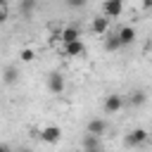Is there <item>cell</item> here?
<instances>
[{"instance_id": "cell-10", "label": "cell", "mask_w": 152, "mask_h": 152, "mask_svg": "<svg viewBox=\"0 0 152 152\" xmlns=\"http://www.w3.org/2000/svg\"><path fill=\"white\" fill-rule=\"evenodd\" d=\"M17 81H19V69H17L14 64L5 66V71H2V83H7V86H14Z\"/></svg>"}, {"instance_id": "cell-9", "label": "cell", "mask_w": 152, "mask_h": 152, "mask_svg": "<svg viewBox=\"0 0 152 152\" xmlns=\"http://www.w3.org/2000/svg\"><path fill=\"white\" fill-rule=\"evenodd\" d=\"M90 28H93L95 36H104L107 28H109V19H104V17H95L93 24H90Z\"/></svg>"}, {"instance_id": "cell-21", "label": "cell", "mask_w": 152, "mask_h": 152, "mask_svg": "<svg viewBox=\"0 0 152 152\" xmlns=\"http://www.w3.org/2000/svg\"><path fill=\"white\" fill-rule=\"evenodd\" d=\"M86 152H102V147H100V145H97V147H88Z\"/></svg>"}, {"instance_id": "cell-15", "label": "cell", "mask_w": 152, "mask_h": 152, "mask_svg": "<svg viewBox=\"0 0 152 152\" xmlns=\"http://www.w3.org/2000/svg\"><path fill=\"white\" fill-rule=\"evenodd\" d=\"M33 57H36V52H33L31 48H24V50L19 52V59H21V62H26V64H28V62H33Z\"/></svg>"}, {"instance_id": "cell-22", "label": "cell", "mask_w": 152, "mask_h": 152, "mask_svg": "<svg viewBox=\"0 0 152 152\" xmlns=\"http://www.w3.org/2000/svg\"><path fill=\"white\" fill-rule=\"evenodd\" d=\"M17 152H33L31 147H21V150H17Z\"/></svg>"}, {"instance_id": "cell-16", "label": "cell", "mask_w": 152, "mask_h": 152, "mask_svg": "<svg viewBox=\"0 0 152 152\" xmlns=\"http://www.w3.org/2000/svg\"><path fill=\"white\" fill-rule=\"evenodd\" d=\"M100 142H97V135H90V133H86V138H83V150H88V147H97Z\"/></svg>"}, {"instance_id": "cell-13", "label": "cell", "mask_w": 152, "mask_h": 152, "mask_svg": "<svg viewBox=\"0 0 152 152\" xmlns=\"http://www.w3.org/2000/svg\"><path fill=\"white\" fill-rule=\"evenodd\" d=\"M36 5H38V0H21V2H19V10H21L24 17H31L33 10H36Z\"/></svg>"}, {"instance_id": "cell-11", "label": "cell", "mask_w": 152, "mask_h": 152, "mask_svg": "<svg viewBox=\"0 0 152 152\" xmlns=\"http://www.w3.org/2000/svg\"><path fill=\"white\" fill-rule=\"evenodd\" d=\"M83 43L81 40H71V43H64V52L69 55V57H78V55H83Z\"/></svg>"}, {"instance_id": "cell-3", "label": "cell", "mask_w": 152, "mask_h": 152, "mask_svg": "<svg viewBox=\"0 0 152 152\" xmlns=\"http://www.w3.org/2000/svg\"><path fill=\"white\" fill-rule=\"evenodd\" d=\"M124 142H126L128 147H140V145L147 142V131H145V128H133V131L126 133Z\"/></svg>"}, {"instance_id": "cell-20", "label": "cell", "mask_w": 152, "mask_h": 152, "mask_svg": "<svg viewBox=\"0 0 152 152\" xmlns=\"http://www.w3.org/2000/svg\"><path fill=\"white\" fill-rule=\"evenodd\" d=\"M142 7H145V10H150V7H152V0H142Z\"/></svg>"}, {"instance_id": "cell-6", "label": "cell", "mask_w": 152, "mask_h": 152, "mask_svg": "<svg viewBox=\"0 0 152 152\" xmlns=\"http://www.w3.org/2000/svg\"><path fill=\"white\" fill-rule=\"evenodd\" d=\"M116 38H119L121 48H124V45H131V43L135 40V28H133V26H121V28L116 31Z\"/></svg>"}, {"instance_id": "cell-7", "label": "cell", "mask_w": 152, "mask_h": 152, "mask_svg": "<svg viewBox=\"0 0 152 152\" xmlns=\"http://www.w3.org/2000/svg\"><path fill=\"white\" fill-rule=\"evenodd\" d=\"M104 131H107V121H104V119H90V121H88V126H86V133L97 135V138H100Z\"/></svg>"}, {"instance_id": "cell-18", "label": "cell", "mask_w": 152, "mask_h": 152, "mask_svg": "<svg viewBox=\"0 0 152 152\" xmlns=\"http://www.w3.org/2000/svg\"><path fill=\"white\" fill-rule=\"evenodd\" d=\"M7 19V5H5V0H0V24Z\"/></svg>"}, {"instance_id": "cell-1", "label": "cell", "mask_w": 152, "mask_h": 152, "mask_svg": "<svg viewBox=\"0 0 152 152\" xmlns=\"http://www.w3.org/2000/svg\"><path fill=\"white\" fill-rule=\"evenodd\" d=\"M124 12V0H102V17L104 19H116Z\"/></svg>"}, {"instance_id": "cell-4", "label": "cell", "mask_w": 152, "mask_h": 152, "mask_svg": "<svg viewBox=\"0 0 152 152\" xmlns=\"http://www.w3.org/2000/svg\"><path fill=\"white\" fill-rule=\"evenodd\" d=\"M64 88H66L64 76H62L59 71H52V74L48 76V90H50L52 95H62V93H64Z\"/></svg>"}, {"instance_id": "cell-8", "label": "cell", "mask_w": 152, "mask_h": 152, "mask_svg": "<svg viewBox=\"0 0 152 152\" xmlns=\"http://www.w3.org/2000/svg\"><path fill=\"white\" fill-rule=\"evenodd\" d=\"M57 38H59L62 43H71V40H81V31H78L76 26H66V28H62V31L57 33Z\"/></svg>"}, {"instance_id": "cell-19", "label": "cell", "mask_w": 152, "mask_h": 152, "mask_svg": "<svg viewBox=\"0 0 152 152\" xmlns=\"http://www.w3.org/2000/svg\"><path fill=\"white\" fill-rule=\"evenodd\" d=\"M0 152H12V147L7 142H0Z\"/></svg>"}, {"instance_id": "cell-12", "label": "cell", "mask_w": 152, "mask_h": 152, "mask_svg": "<svg viewBox=\"0 0 152 152\" xmlns=\"http://www.w3.org/2000/svg\"><path fill=\"white\" fill-rule=\"evenodd\" d=\"M147 102V93L145 90H133L131 93V104L133 107H140V104H145Z\"/></svg>"}, {"instance_id": "cell-5", "label": "cell", "mask_w": 152, "mask_h": 152, "mask_svg": "<svg viewBox=\"0 0 152 152\" xmlns=\"http://www.w3.org/2000/svg\"><path fill=\"white\" fill-rule=\"evenodd\" d=\"M102 107H104V112H107V114H116V112L124 107V97H121V95H116V93H112V95H107V97H104V104H102Z\"/></svg>"}, {"instance_id": "cell-2", "label": "cell", "mask_w": 152, "mask_h": 152, "mask_svg": "<svg viewBox=\"0 0 152 152\" xmlns=\"http://www.w3.org/2000/svg\"><path fill=\"white\" fill-rule=\"evenodd\" d=\"M36 138H40L43 142L55 145V142L62 140V128H59V126H45V128H40V131L36 133Z\"/></svg>"}, {"instance_id": "cell-17", "label": "cell", "mask_w": 152, "mask_h": 152, "mask_svg": "<svg viewBox=\"0 0 152 152\" xmlns=\"http://www.w3.org/2000/svg\"><path fill=\"white\" fill-rule=\"evenodd\" d=\"M66 2V7H83L88 0H64Z\"/></svg>"}, {"instance_id": "cell-14", "label": "cell", "mask_w": 152, "mask_h": 152, "mask_svg": "<svg viewBox=\"0 0 152 152\" xmlns=\"http://www.w3.org/2000/svg\"><path fill=\"white\" fill-rule=\"evenodd\" d=\"M119 48H121V43H119V38H116V33H112V36L104 38V50L114 52V50H119Z\"/></svg>"}]
</instances>
